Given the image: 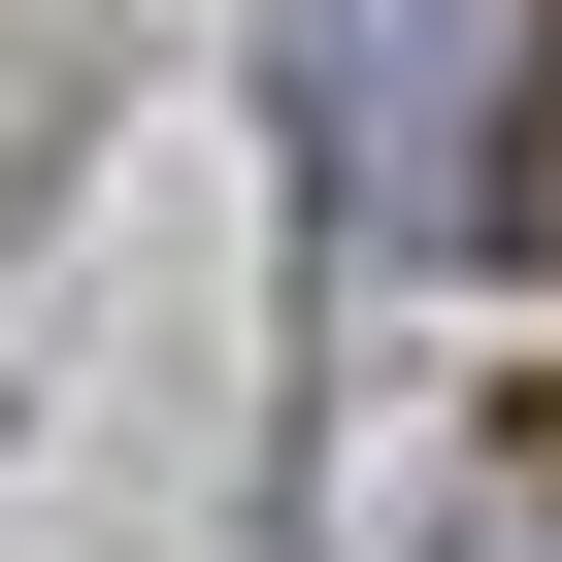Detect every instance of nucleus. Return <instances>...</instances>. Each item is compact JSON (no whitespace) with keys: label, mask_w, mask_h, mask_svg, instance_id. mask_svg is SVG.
<instances>
[{"label":"nucleus","mask_w":562,"mask_h":562,"mask_svg":"<svg viewBox=\"0 0 562 562\" xmlns=\"http://www.w3.org/2000/svg\"><path fill=\"white\" fill-rule=\"evenodd\" d=\"M299 133H331V199H364V232H496V166H529L496 0H299Z\"/></svg>","instance_id":"1"},{"label":"nucleus","mask_w":562,"mask_h":562,"mask_svg":"<svg viewBox=\"0 0 562 562\" xmlns=\"http://www.w3.org/2000/svg\"><path fill=\"white\" fill-rule=\"evenodd\" d=\"M463 562H562V529H463Z\"/></svg>","instance_id":"2"}]
</instances>
